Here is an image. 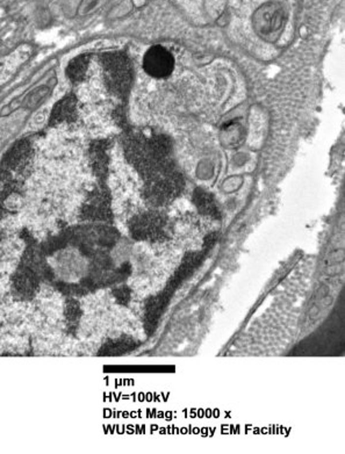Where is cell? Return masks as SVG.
<instances>
[{
    "label": "cell",
    "mask_w": 345,
    "mask_h": 454,
    "mask_svg": "<svg viewBox=\"0 0 345 454\" xmlns=\"http://www.w3.org/2000/svg\"><path fill=\"white\" fill-rule=\"evenodd\" d=\"M173 292L169 291V289L165 288L163 292H160L159 294L153 296V298L149 299V301L147 302V305H145V314H144V328L147 333H153L155 330H156L157 323L159 321L160 316L165 310L167 304L172 298Z\"/></svg>",
    "instance_id": "3"
},
{
    "label": "cell",
    "mask_w": 345,
    "mask_h": 454,
    "mask_svg": "<svg viewBox=\"0 0 345 454\" xmlns=\"http://www.w3.org/2000/svg\"><path fill=\"white\" fill-rule=\"evenodd\" d=\"M115 298L118 299L120 303H127L131 299V291L127 288V287H121V288H118L115 292Z\"/></svg>",
    "instance_id": "8"
},
{
    "label": "cell",
    "mask_w": 345,
    "mask_h": 454,
    "mask_svg": "<svg viewBox=\"0 0 345 454\" xmlns=\"http://www.w3.org/2000/svg\"><path fill=\"white\" fill-rule=\"evenodd\" d=\"M175 66L172 55L166 49L155 46L145 52L143 68L154 78H165L170 76Z\"/></svg>",
    "instance_id": "2"
},
{
    "label": "cell",
    "mask_w": 345,
    "mask_h": 454,
    "mask_svg": "<svg viewBox=\"0 0 345 454\" xmlns=\"http://www.w3.org/2000/svg\"><path fill=\"white\" fill-rule=\"evenodd\" d=\"M131 231L138 241L158 242L165 238V220L157 213H145L135 217Z\"/></svg>",
    "instance_id": "1"
},
{
    "label": "cell",
    "mask_w": 345,
    "mask_h": 454,
    "mask_svg": "<svg viewBox=\"0 0 345 454\" xmlns=\"http://www.w3.org/2000/svg\"><path fill=\"white\" fill-rule=\"evenodd\" d=\"M137 346L138 343L136 340L125 337V338L113 340L109 344H106L104 352L107 353V354H121V353L133 351Z\"/></svg>",
    "instance_id": "6"
},
{
    "label": "cell",
    "mask_w": 345,
    "mask_h": 454,
    "mask_svg": "<svg viewBox=\"0 0 345 454\" xmlns=\"http://www.w3.org/2000/svg\"><path fill=\"white\" fill-rule=\"evenodd\" d=\"M194 203L202 215L213 217V219H218L220 217V212H218L216 203H215L213 197L208 194L207 192L201 190L195 191Z\"/></svg>",
    "instance_id": "5"
},
{
    "label": "cell",
    "mask_w": 345,
    "mask_h": 454,
    "mask_svg": "<svg viewBox=\"0 0 345 454\" xmlns=\"http://www.w3.org/2000/svg\"><path fill=\"white\" fill-rule=\"evenodd\" d=\"M205 253H206L205 251H201V252H188L187 254H185V257L183 258L182 264H180L178 270H177L176 273L171 277L166 288L169 289V291L175 293V291L178 288L180 283H182L184 280L187 279L188 277L198 269L199 265L202 263Z\"/></svg>",
    "instance_id": "4"
},
{
    "label": "cell",
    "mask_w": 345,
    "mask_h": 454,
    "mask_svg": "<svg viewBox=\"0 0 345 454\" xmlns=\"http://www.w3.org/2000/svg\"><path fill=\"white\" fill-rule=\"evenodd\" d=\"M48 94V87L41 86L40 88L31 92L27 98V105L30 107H36Z\"/></svg>",
    "instance_id": "7"
}]
</instances>
